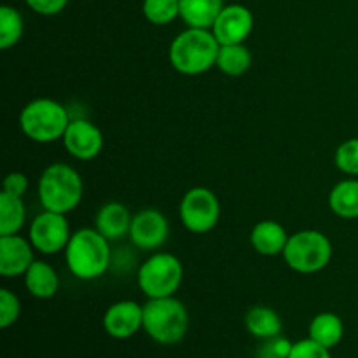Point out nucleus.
<instances>
[{"mask_svg":"<svg viewBox=\"0 0 358 358\" xmlns=\"http://www.w3.org/2000/svg\"><path fill=\"white\" fill-rule=\"evenodd\" d=\"M63 254L69 271L83 282L103 276L112 262L110 241L94 227H83L72 233Z\"/></svg>","mask_w":358,"mask_h":358,"instance_id":"nucleus-1","label":"nucleus"},{"mask_svg":"<svg viewBox=\"0 0 358 358\" xmlns=\"http://www.w3.org/2000/svg\"><path fill=\"white\" fill-rule=\"evenodd\" d=\"M220 44L212 30L185 28L171 41L168 58L182 76H201L217 65Z\"/></svg>","mask_w":358,"mask_h":358,"instance_id":"nucleus-2","label":"nucleus"},{"mask_svg":"<svg viewBox=\"0 0 358 358\" xmlns=\"http://www.w3.org/2000/svg\"><path fill=\"white\" fill-rule=\"evenodd\" d=\"M42 208L56 213L73 212L84 198V182L79 171L66 163H52L42 171L37 184Z\"/></svg>","mask_w":358,"mask_h":358,"instance_id":"nucleus-3","label":"nucleus"},{"mask_svg":"<svg viewBox=\"0 0 358 358\" xmlns=\"http://www.w3.org/2000/svg\"><path fill=\"white\" fill-rule=\"evenodd\" d=\"M142 331L159 345H177L189 331L187 308L175 296L149 299L143 304Z\"/></svg>","mask_w":358,"mask_h":358,"instance_id":"nucleus-4","label":"nucleus"},{"mask_svg":"<svg viewBox=\"0 0 358 358\" xmlns=\"http://www.w3.org/2000/svg\"><path fill=\"white\" fill-rule=\"evenodd\" d=\"M69 108L52 98L28 101L20 114V128L27 138L37 143L62 140L70 124Z\"/></svg>","mask_w":358,"mask_h":358,"instance_id":"nucleus-5","label":"nucleus"},{"mask_svg":"<svg viewBox=\"0 0 358 358\" xmlns=\"http://www.w3.org/2000/svg\"><path fill=\"white\" fill-rule=\"evenodd\" d=\"M332 243L322 231H297L289 238L282 257L292 271L313 275L329 266L332 259Z\"/></svg>","mask_w":358,"mask_h":358,"instance_id":"nucleus-6","label":"nucleus"},{"mask_svg":"<svg viewBox=\"0 0 358 358\" xmlns=\"http://www.w3.org/2000/svg\"><path fill=\"white\" fill-rule=\"evenodd\" d=\"M136 282L147 299L171 297L184 282V266L180 259L170 252H154L140 266Z\"/></svg>","mask_w":358,"mask_h":358,"instance_id":"nucleus-7","label":"nucleus"},{"mask_svg":"<svg viewBox=\"0 0 358 358\" xmlns=\"http://www.w3.org/2000/svg\"><path fill=\"white\" fill-rule=\"evenodd\" d=\"M178 215L187 231L194 234H206L219 224L220 201L208 187H192L182 196Z\"/></svg>","mask_w":358,"mask_h":358,"instance_id":"nucleus-8","label":"nucleus"},{"mask_svg":"<svg viewBox=\"0 0 358 358\" xmlns=\"http://www.w3.org/2000/svg\"><path fill=\"white\" fill-rule=\"evenodd\" d=\"M72 238L70 222L65 213H56L44 210L30 224L28 240L42 255H55L65 252Z\"/></svg>","mask_w":358,"mask_h":358,"instance_id":"nucleus-9","label":"nucleus"},{"mask_svg":"<svg viewBox=\"0 0 358 358\" xmlns=\"http://www.w3.org/2000/svg\"><path fill=\"white\" fill-rule=\"evenodd\" d=\"M170 236L168 219L156 208L140 210L133 215L129 240L136 248L145 252H157Z\"/></svg>","mask_w":358,"mask_h":358,"instance_id":"nucleus-10","label":"nucleus"},{"mask_svg":"<svg viewBox=\"0 0 358 358\" xmlns=\"http://www.w3.org/2000/svg\"><path fill=\"white\" fill-rule=\"evenodd\" d=\"M212 31L220 45L245 44L254 31V14L247 6L229 3L220 10Z\"/></svg>","mask_w":358,"mask_h":358,"instance_id":"nucleus-11","label":"nucleus"},{"mask_svg":"<svg viewBox=\"0 0 358 358\" xmlns=\"http://www.w3.org/2000/svg\"><path fill=\"white\" fill-rule=\"evenodd\" d=\"M62 142L73 159L91 161L103 149V133L87 119H72Z\"/></svg>","mask_w":358,"mask_h":358,"instance_id":"nucleus-12","label":"nucleus"},{"mask_svg":"<svg viewBox=\"0 0 358 358\" xmlns=\"http://www.w3.org/2000/svg\"><path fill=\"white\" fill-rule=\"evenodd\" d=\"M103 329L114 339L133 338L143 329V306L136 301H117L105 311Z\"/></svg>","mask_w":358,"mask_h":358,"instance_id":"nucleus-13","label":"nucleus"},{"mask_svg":"<svg viewBox=\"0 0 358 358\" xmlns=\"http://www.w3.org/2000/svg\"><path fill=\"white\" fill-rule=\"evenodd\" d=\"M35 248L21 234L0 236V275L3 278L23 276L35 262Z\"/></svg>","mask_w":358,"mask_h":358,"instance_id":"nucleus-14","label":"nucleus"},{"mask_svg":"<svg viewBox=\"0 0 358 358\" xmlns=\"http://www.w3.org/2000/svg\"><path fill=\"white\" fill-rule=\"evenodd\" d=\"M133 215L126 205L119 201H108L100 206L94 217V229L103 234L108 241L122 240L129 236Z\"/></svg>","mask_w":358,"mask_h":358,"instance_id":"nucleus-15","label":"nucleus"},{"mask_svg":"<svg viewBox=\"0 0 358 358\" xmlns=\"http://www.w3.org/2000/svg\"><path fill=\"white\" fill-rule=\"evenodd\" d=\"M289 233L276 220H261L252 227L250 243L257 254L266 257L282 255L289 243Z\"/></svg>","mask_w":358,"mask_h":358,"instance_id":"nucleus-16","label":"nucleus"},{"mask_svg":"<svg viewBox=\"0 0 358 358\" xmlns=\"http://www.w3.org/2000/svg\"><path fill=\"white\" fill-rule=\"evenodd\" d=\"M24 287L35 299H51L59 289V276L49 262L37 261L23 275Z\"/></svg>","mask_w":358,"mask_h":358,"instance_id":"nucleus-17","label":"nucleus"},{"mask_svg":"<svg viewBox=\"0 0 358 358\" xmlns=\"http://www.w3.org/2000/svg\"><path fill=\"white\" fill-rule=\"evenodd\" d=\"M224 7V0H180V20L187 28L212 30Z\"/></svg>","mask_w":358,"mask_h":358,"instance_id":"nucleus-18","label":"nucleus"},{"mask_svg":"<svg viewBox=\"0 0 358 358\" xmlns=\"http://www.w3.org/2000/svg\"><path fill=\"white\" fill-rule=\"evenodd\" d=\"M329 208L341 219H358V178H346L331 189Z\"/></svg>","mask_w":358,"mask_h":358,"instance_id":"nucleus-19","label":"nucleus"},{"mask_svg":"<svg viewBox=\"0 0 358 358\" xmlns=\"http://www.w3.org/2000/svg\"><path fill=\"white\" fill-rule=\"evenodd\" d=\"M245 329L257 339H269L282 334V317L273 308L254 306L245 315Z\"/></svg>","mask_w":358,"mask_h":358,"instance_id":"nucleus-20","label":"nucleus"},{"mask_svg":"<svg viewBox=\"0 0 358 358\" xmlns=\"http://www.w3.org/2000/svg\"><path fill=\"white\" fill-rule=\"evenodd\" d=\"M343 336H345V324L338 315L331 311L318 313L308 329V338L329 350L336 348L343 341Z\"/></svg>","mask_w":358,"mask_h":358,"instance_id":"nucleus-21","label":"nucleus"},{"mask_svg":"<svg viewBox=\"0 0 358 358\" xmlns=\"http://www.w3.org/2000/svg\"><path fill=\"white\" fill-rule=\"evenodd\" d=\"M27 222V206L23 198L0 192V236L20 234Z\"/></svg>","mask_w":358,"mask_h":358,"instance_id":"nucleus-22","label":"nucleus"},{"mask_svg":"<svg viewBox=\"0 0 358 358\" xmlns=\"http://www.w3.org/2000/svg\"><path fill=\"white\" fill-rule=\"evenodd\" d=\"M252 51L245 44H229L220 45L219 56H217V69L229 77H240L250 70Z\"/></svg>","mask_w":358,"mask_h":358,"instance_id":"nucleus-23","label":"nucleus"},{"mask_svg":"<svg viewBox=\"0 0 358 358\" xmlns=\"http://www.w3.org/2000/svg\"><path fill=\"white\" fill-rule=\"evenodd\" d=\"M24 31L23 16L13 6H0V49H10L21 41Z\"/></svg>","mask_w":358,"mask_h":358,"instance_id":"nucleus-24","label":"nucleus"},{"mask_svg":"<svg viewBox=\"0 0 358 358\" xmlns=\"http://www.w3.org/2000/svg\"><path fill=\"white\" fill-rule=\"evenodd\" d=\"M142 13L149 23L163 27L180 17V0H143Z\"/></svg>","mask_w":358,"mask_h":358,"instance_id":"nucleus-25","label":"nucleus"},{"mask_svg":"<svg viewBox=\"0 0 358 358\" xmlns=\"http://www.w3.org/2000/svg\"><path fill=\"white\" fill-rule=\"evenodd\" d=\"M334 163L348 177H358V136L346 140L336 149Z\"/></svg>","mask_w":358,"mask_h":358,"instance_id":"nucleus-26","label":"nucleus"},{"mask_svg":"<svg viewBox=\"0 0 358 358\" xmlns=\"http://www.w3.org/2000/svg\"><path fill=\"white\" fill-rule=\"evenodd\" d=\"M21 315L20 297L9 289L0 290V327L9 329Z\"/></svg>","mask_w":358,"mask_h":358,"instance_id":"nucleus-27","label":"nucleus"},{"mask_svg":"<svg viewBox=\"0 0 358 358\" xmlns=\"http://www.w3.org/2000/svg\"><path fill=\"white\" fill-rule=\"evenodd\" d=\"M292 346L294 343L282 334L264 339L257 352V358H289Z\"/></svg>","mask_w":358,"mask_h":358,"instance_id":"nucleus-28","label":"nucleus"},{"mask_svg":"<svg viewBox=\"0 0 358 358\" xmlns=\"http://www.w3.org/2000/svg\"><path fill=\"white\" fill-rule=\"evenodd\" d=\"M289 358H332L331 350L318 345L313 339H299L294 343Z\"/></svg>","mask_w":358,"mask_h":358,"instance_id":"nucleus-29","label":"nucleus"},{"mask_svg":"<svg viewBox=\"0 0 358 358\" xmlns=\"http://www.w3.org/2000/svg\"><path fill=\"white\" fill-rule=\"evenodd\" d=\"M24 2L41 16H56L69 6V0H24Z\"/></svg>","mask_w":358,"mask_h":358,"instance_id":"nucleus-30","label":"nucleus"},{"mask_svg":"<svg viewBox=\"0 0 358 358\" xmlns=\"http://www.w3.org/2000/svg\"><path fill=\"white\" fill-rule=\"evenodd\" d=\"M28 185H30V182H28L27 175L21 173V171H10V173H7L6 178H3L2 191L23 198L28 191Z\"/></svg>","mask_w":358,"mask_h":358,"instance_id":"nucleus-31","label":"nucleus"}]
</instances>
